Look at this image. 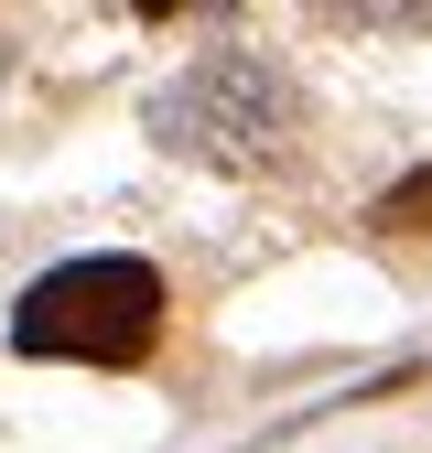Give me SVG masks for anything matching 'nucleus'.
Instances as JSON below:
<instances>
[{"instance_id":"f257e3e1","label":"nucleus","mask_w":432,"mask_h":453,"mask_svg":"<svg viewBox=\"0 0 432 453\" xmlns=\"http://www.w3.org/2000/svg\"><path fill=\"white\" fill-rule=\"evenodd\" d=\"M12 346L22 357H66V367H141L162 346V270L130 249H97L43 270L22 313H12Z\"/></svg>"},{"instance_id":"f03ea898","label":"nucleus","mask_w":432,"mask_h":453,"mask_svg":"<svg viewBox=\"0 0 432 453\" xmlns=\"http://www.w3.org/2000/svg\"><path fill=\"white\" fill-rule=\"evenodd\" d=\"M292 130V87L282 65H259V54H216V65H195L174 97H162V141H184L205 162H259V151H282Z\"/></svg>"}]
</instances>
